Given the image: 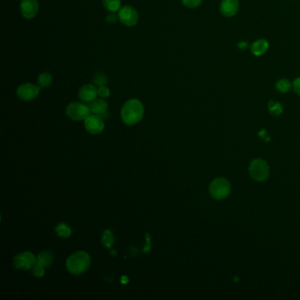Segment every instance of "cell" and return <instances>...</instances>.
<instances>
[{
	"label": "cell",
	"mask_w": 300,
	"mask_h": 300,
	"mask_svg": "<svg viewBox=\"0 0 300 300\" xmlns=\"http://www.w3.org/2000/svg\"><path fill=\"white\" fill-rule=\"evenodd\" d=\"M145 108L143 103L137 99L129 100L125 103L121 110V116L127 125H134L140 122L144 116Z\"/></svg>",
	"instance_id": "6da1fadb"
},
{
	"label": "cell",
	"mask_w": 300,
	"mask_h": 300,
	"mask_svg": "<svg viewBox=\"0 0 300 300\" xmlns=\"http://www.w3.org/2000/svg\"><path fill=\"white\" fill-rule=\"evenodd\" d=\"M91 259L88 253L77 251L67 259L66 267L71 274L80 275L86 272L90 266Z\"/></svg>",
	"instance_id": "7a4b0ae2"
},
{
	"label": "cell",
	"mask_w": 300,
	"mask_h": 300,
	"mask_svg": "<svg viewBox=\"0 0 300 300\" xmlns=\"http://www.w3.org/2000/svg\"><path fill=\"white\" fill-rule=\"evenodd\" d=\"M231 190H232V186L230 181L223 177H219L214 179L210 182L209 187L210 196L217 200H223L225 198H227L231 194Z\"/></svg>",
	"instance_id": "3957f363"
},
{
	"label": "cell",
	"mask_w": 300,
	"mask_h": 300,
	"mask_svg": "<svg viewBox=\"0 0 300 300\" xmlns=\"http://www.w3.org/2000/svg\"><path fill=\"white\" fill-rule=\"evenodd\" d=\"M249 175L255 181H265L270 176V166L264 159H255L249 165Z\"/></svg>",
	"instance_id": "277c9868"
},
{
	"label": "cell",
	"mask_w": 300,
	"mask_h": 300,
	"mask_svg": "<svg viewBox=\"0 0 300 300\" xmlns=\"http://www.w3.org/2000/svg\"><path fill=\"white\" fill-rule=\"evenodd\" d=\"M67 116L74 121L86 120L90 116V107L81 102H73L66 107Z\"/></svg>",
	"instance_id": "5b68a950"
},
{
	"label": "cell",
	"mask_w": 300,
	"mask_h": 300,
	"mask_svg": "<svg viewBox=\"0 0 300 300\" xmlns=\"http://www.w3.org/2000/svg\"><path fill=\"white\" fill-rule=\"evenodd\" d=\"M119 20L126 26H136L139 20V15L137 10L130 6V5H125L122 7L118 13Z\"/></svg>",
	"instance_id": "8992f818"
},
{
	"label": "cell",
	"mask_w": 300,
	"mask_h": 300,
	"mask_svg": "<svg viewBox=\"0 0 300 300\" xmlns=\"http://www.w3.org/2000/svg\"><path fill=\"white\" fill-rule=\"evenodd\" d=\"M40 91V86H35L31 83H25L18 87L17 95L20 99L24 101H30L37 98Z\"/></svg>",
	"instance_id": "52a82bcc"
},
{
	"label": "cell",
	"mask_w": 300,
	"mask_h": 300,
	"mask_svg": "<svg viewBox=\"0 0 300 300\" xmlns=\"http://www.w3.org/2000/svg\"><path fill=\"white\" fill-rule=\"evenodd\" d=\"M13 264L18 270H30L36 264V258L30 252H22L14 257Z\"/></svg>",
	"instance_id": "ba28073f"
},
{
	"label": "cell",
	"mask_w": 300,
	"mask_h": 300,
	"mask_svg": "<svg viewBox=\"0 0 300 300\" xmlns=\"http://www.w3.org/2000/svg\"><path fill=\"white\" fill-rule=\"evenodd\" d=\"M105 127L104 125V121L101 116H97V115H90L85 120V128L86 130L91 134L101 133Z\"/></svg>",
	"instance_id": "9c48e42d"
},
{
	"label": "cell",
	"mask_w": 300,
	"mask_h": 300,
	"mask_svg": "<svg viewBox=\"0 0 300 300\" xmlns=\"http://www.w3.org/2000/svg\"><path fill=\"white\" fill-rule=\"evenodd\" d=\"M21 13L26 19H33L37 15L39 11V3L37 0H22L21 3Z\"/></svg>",
	"instance_id": "30bf717a"
},
{
	"label": "cell",
	"mask_w": 300,
	"mask_h": 300,
	"mask_svg": "<svg viewBox=\"0 0 300 300\" xmlns=\"http://www.w3.org/2000/svg\"><path fill=\"white\" fill-rule=\"evenodd\" d=\"M78 96L83 102H92L96 100L98 96V88L91 84L85 85L79 89Z\"/></svg>",
	"instance_id": "8fae6325"
},
{
	"label": "cell",
	"mask_w": 300,
	"mask_h": 300,
	"mask_svg": "<svg viewBox=\"0 0 300 300\" xmlns=\"http://www.w3.org/2000/svg\"><path fill=\"white\" fill-rule=\"evenodd\" d=\"M239 0H222L220 4V12L225 17H232L239 10Z\"/></svg>",
	"instance_id": "7c38bea8"
},
{
	"label": "cell",
	"mask_w": 300,
	"mask_h": 300,
	"mask_svg": "<svg viewBox=\"0 0 300 300\" xmlns=\"http://www.w3.org/2000/svg\"><path fill=\"white\" fill-rule=\"evenodd\" d=\"M88 106L90 107L92 114L101 116L102 118H107V116H108V112H107L108 106L106 100L103 99L95 100L94 101L89 103Z\"/></svg>",
	"instance_id": "4fadbf2b"
},
{
	"label": "cell",
	"mask_w": 300,
	"mask_h": 300,
	"mask_svg": "<svg viewBox=\"0 0 300 300\" xmlns=\"http://www.w3.org/2000/svg\"><path fill=\"white\" fill-rule=\"evenodd\" d=\"M269 50V43L264 39H259L251 45V52L254 56H262Z\"/></svg>",
	"instance_id": "5bb4252c"
},
{
	"label": "cell",
	"mask_w": 300,
	"mask_h": 300,
	"mask_svg": "<svg viewBox=\"0 0 300 300\" xmlns=\"http://www.w3.org/2000/svg\"><path fill=\"white\" fill-rule=\"evenodd\" d=\"M53 262V256L50 253H49L47 251H43L42 253L38 254V256L36 258V263L40 264L44 268L50 266Z\"/></svg>",
	"instance_id": "9a60e30c"
},
{
	"label": "cell",
	"mask_w": 300,
	"mask_h": 300,
	"mask_svg": "<svg viewBox=\"0 0 300 300\" xmlns=\"http://www.w3.org/2000/svg\"><path fill=\"white\" fill-rule=\"evenodd\" d=\"M38 85L41 88H47L51 86L52 82H53V77L51 74L48 73H43L39 75Z\"/></svg>",
	"instance_id": "2e32d148"
},
{
	"label": "cell",
	"mask_w": 300,
	"mask_h": 300,
	"mask_svg": "<svg viewBox=\"0 0 300 300\" xmlns=\"http://www.w3.org/2000/svg\"><path fill=\"white\" fill-rule=\"evenodd\" d=\"M102 4L105 9L112 13L120 11L121 0H102Z\"/></svg>",
	"instance_id": "e0dca14e"
},
{
	"label": "cell",
	"mask_w": 300,
	"mask_h": 300,
	"mask_svg": "<svg viewBox=\"0 0 300 300\" xmlns=\"http://www.w3.org/2000/svg\"><path fill=\"white\" fill-rule=\"evenodd\" d=\"M56 232L61 238H69L72 235V229L65 223H60L56 225Z\"/></svg>",
	"instance_id": "ac0fdd59"
},
{
	"label": "cell",
	"mask_w": 300,
	"mask_h": 300,
	"mask_svg": "<svg viewBox=\"0 0 300 300\" xmlns=\"http://www.w3.org/2000/svg\"><path fill=\"white\" fill-rule=\"evenodd\" d=\"M292 83L289 81L288 79H285V78H282V79H280L276 83V85H275V87H276V89L279 91V92H281V93H287L289 91L291 90V88H292Z\"/></svg>",
	"instance_id": "d6986e66"
},
{
	"label": "cell",
	"mask_w": 300,
	"mask_h": 300,
	"mask_svg": "<svg viewBox=\"0 0 300 300\" xmlns=\"http://www.w3.org/2000/svg\"><path fill=\"white\" fill-rule=\"evenodd\" d=\"M101 241H102V244L104 245V247L111 248L112 245H113L114 241H115V239H114V235H113V233H112L110 230H106L104 232Z\"/></svg>",
	"instance_id": "ffe728a7"
},
{
	"label": "cell",
	"mask_w": 300,
	"mask_h": 300,
	"mask_svg": "<svg viewBox=\"0 0 300 300\" xmlns=\"http://www.w3.org/2000/svg\"><path fill=\"white\" fill-rule=\"evenodd\" d=\"M269 108L270 112L272 115L275 116H278L282 112H283V107L282 105L278 102H274V101H270L269 103Z\"/></svg>",
	"instance_id": "44dd1931"
},
{
	"label": "cell",
	"mask_w": 300,
	"mask_h": 300,
	"mask_svg": "<svg viewBox=\"0 0 300 300\" xmlns=\"http://www.w3.org/2000/svg\"><path fill=\"white\" fill-rule=\"evenodd\" d=\"M94 82L97 86H106V84L107 83V78L102 73H99L95 76V78H94Z\"/></svg>",
	"instance_id": "7402d4cb"
},
{
	"label": "cell",
	"mask_w": 300,
	"mask_h": 300,
	"mask_svg": "<svg viewBox=\"0 0 300 300\" xmlns=\"http://www.w3.org/2000/svg\"><path fill=\"white\" fill-rule=\"evenodd\" d=\"M202 0H181L182 4L188 8H197L201 4Z\"/></svg>",
	"instance_id": "603a6c76"
},
{
	"label": "cell",
	"mask_w": 300,
	"mask_h": 300,
	"mask_svg": "<svg viewBox=\"0 0 300 300\" xmlns=\"http://www.w3.org/2000/svg\"><path fill=\"white\" fill-rule=\"evenodd\" d=\"M44 267L42 266V265H40V264H35L34 267H33V274L35 276H37V277H43L44 274H45V270H44Z\"/></svg>",
	"instance_id": "cb8c5ba5"
},
{
	"label": "cell",
	"mask_w": 300,
	"mask_h": 300,
	"mask_svg": "<svg viewBox=\"0 0 300 300\" xmlns=\"http://www.w3.org/2000/svg\"><path fill=\"white\" fill-rule=\"evenodd\" d=\"M110 95V90L106 86H99L98 87V96L102 99L108 98Z\"/></svg>",
	"instance_id": "d4e9b609"
},
{
	"label": "cell",
	"mask_w": 300,
	"mask_h": 300,
	"mask_svg": "<svg viewBox=\"0 0 300 300\" xmlns=\"http://www.w3.org/2000/svg\"><path fill=\"white\" fill-rule=\"evenodd\" d=\"M118 20H119V16L115 13H110L106 17V22L108 24H116V22H118Z\"/></svg>",
	"instance_id": "484cf974"
},
{
	"label": "cell",
	"mask_w": 300,
	"mask_h": 300,
	"mask_svg": "<svg viewBox=\"0 0 300 300\" xmlns=\"http://www.w3.org/2000/svg\"><path fill=\"white\" fill-rule=\"evenodd\" d=\"M292 87L298 95H300V77H297L292 83Z\"/></svg>",
	"instance_id": "4316f807"
},
{
	"label": "cell",
	"mask_w": 300,
	"mask_h": 300,
	"mask_svg": "<svg viewBox=\"0 0 300 300\" xmlns=\"http://www.w3.org/2000/svg\"><path fill=\"white\" fill-rule=\"evenodd\" d=\"M146 240H147V244H146V247L144 249V251L149 252V250H150V236H149V234H146Z\"/></svg>",
	"instance_id": "83f0119b"
},
{
	"label": "cell",
	"mask_w": 300,
	"mask_h": 300,
	"mask_svg": "<svg viewBox=\"0 0 300 300\" xmlns=\"http://www.w3.org/2000/svg\"><path fill=\"white\" fill-rule=\"evenodd\" d=\"M248 46H249V43H247V42H240L238 44V47L241 49V50H246Z\"/></svg>",
	"instance_id": "f1b7e54d"
}]
</instances>
